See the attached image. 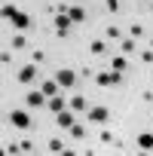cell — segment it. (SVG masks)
<instances>
[{"instance_id":"6da1fadb","label":"cell","mask_w":153,"mask_h":156,"mask_svg":"<svg viewBox=\"0 0 153 156\" xmlns=\"http://www.w3.org/2000/svg\"><path fill=\"white\" fill-rule=\"evenodd\" d=\"M55 80H58V86H61V89H70L76 80H80V73L70 70V67H58V70H55Z\"/></svg>"},{"instance_id":"7a4b0ae2","label":"cell","mask_w":153,"mask_h":156,"mask_svg":"<svg viewBox=\"0 0 153 156\" xmlns=\"http://www.w3.org/2000/svg\"><path fill=\"white\" fill-rule=\"evenodd\" d=\"M95 83L98 86H119L123 83V70H101L95 76Z\"/></svg>"},{"instance_id":"3957f363","label":"cell","mask_w":153,"mask_h":156,"mask_svg":"<svg viewBox=\"0 0 153 156\" xmlns=\"http://www.w3.org/2000/svg\"><path fill=\"white\" fill-rule=\"evenodd\" d=\"M9 122H12L16 129H31V126H34V119H31L28 110H9Z\"/></svg>"},{"instance_id":"277c9868","label":"cell","mask_w":153,"mask_h":156,"mask_svg":"<svg viewBox=\"0 0 153 156\" xmlns=\"http://www.w3.org/2000/svg\"><path fill=\"white\" fill-rule=\"evenodd\" d=\"M16 80H19L22 86H31V83L37 80V64H34V61H31V64H25V67L16 73Z\"/></svg>"},{"instance_id":"5b68a950","label":"cell","mask_w":153,"mask_h":156,"mask_svg":"<svg viewBox=\"0 0 153 156\" xmlns=\"http://www.w3.org/2000/svg\"><path fill=\"white\" fill-rule=\"evenodd\" d=\"M46 101H49V98H46V92H43V89H31V92L25 95V104H28V107H34V110H37V107H43Z\"/></svg>"},{"instance_id":"8992f818","label":"cell","mask_w":153,"mask_h":156,"mask_svg":"<svg viewBox=\"0 0 153 156\" xmlns=\"http://www.w3.org/2000/svg\"><path fill=\"white\" fill-rule=\"evenodd\" d=\"M86 119H89V122H107V119H110V110H107V107H89V110H86Z\"/></svg>"},{"instance_id":"52a82bcc","label":"cell","mask_w":153,"mask_h":156,"mask_svg":"<svg viewBox=\"0 0 153 156\" xmlns=\"http://www.w3.org/2000/svg\"><path fill=\"white\" fill-rule=\"evenodd\" d=\"M67 107H70L73 113H86V110H89V98H86V95H73V98L67 101Z\"/></svg>"},{"instance_id":"ba28073f","label":"cell","mask_w":153,"mask_h":156,"mask_svg":"<svg viewBox=\"0 0 153 156\" xmlns=\"http://www.w3.org/2000/svg\"><path fill=\"white\" fill-rule=\"evenodd\" d=\"M55 116H58V129H70V126L76 122V119H73V110H67V107H64L61 113H55Z\"/></svg>"},{"instance_id":"9c48e42d","label":"cell","mask_w":153,"mask_h":156,"mask_svg":"<svg viewBox=\"0 0 153 156\" xmlns=\"http://www.w3.org/2000/svg\"><path fill=\"white\" fill-rule=\"evenodd\" d=\"M67 16H70L73 25H83V22H86V9H83V6H67Z\"/></svg>"},{"instance_id":"30bf717a","label":"cell","mask_w":153,"mask_h":156,"mask_svg":"<svg viewBox=\"0 0 153 156\" xmlns=\"http://www.w3.org/2000/svg\"><path fill=\"white\" fill-rule=\"evenodd\" d=\"M46 107H49V110H52V113H61V110H64V107H67V101H64V98H61V95H52V98H49V101H46Z\"/></svg>"},{"instance_id":"8fae6325","label":"cell","mask_w":153,"mask_h":156,"mask_svg":"<svg viewBox=\"0 0 153 156\" xmlns=\"http://www.w3.org/2000/svg\"><path fill=\"white\" fill-rule=\"evenodd\" d=\"M73 22H70V16L67 12H55V31H67Z\"/></svg>"},{"instance_id":"7c38bea8","label":"cell","mask_w":153,"mask_h":156,"mask_svg":"<svg viewBox=\"0 0 153 156\" xmlns=\"http://www.w3.org/2000/svg\"><path fill=\"white\" fill-rule=\"evenodd\" d=\"M12 25H16L19 31H28V28H31V16H28V12H19V16L12 19Z\"/></svg>"},{"instance_id":"4fadbf2b","label":"cell","mask_w":153,"mask_h":156,"mask_svg":"<svg viewBox=\"0 0 153 156\" xmlns=\"http://www.w3.org/2000/svg\"><path fill=\"white\" fill-rule=\"evenodd\" d=\"M89 52H92V55H107V43H104V40H92V43H89Z\"/></svg>"},{"instance_id":"5bb4252c","label":"cell","mask_w":153,"mask_h":156,"mask_svg":"<svg viewBox=\"0 0 153 156\" xmlns=\"http://www.w3.org/2000/svg\"><path fill=\"white\" fill-rule=\"evenodd\" d=\"M40 89L46 92V98H52V95H58V89H61V86H58V80H46Z\"/></svg>"},{"instance_id":"9a60e30c","label":"cell","mask_w":153,"mask_h":156,"mask_svg":"<svg viewBox=\"0 0 153 156\" xmlns=\"http://www.w3.org/2000/svg\"><path fill=\"white\" fill-rule=\"evenodd\" d=\"M135 49H138V46H135V37H129V40H119V52H123V55H132Z\"/></svg>"},{"instance_id":"2e32d148","label":"cell","mask_w":153,"mask_h":156,"mask_svg":"<svg viewBox=\"0 0 153 156\" xmlns=\"http://www.w3.org/2000/svg\"><path fill=\"white\" fill-rule=\"evenodd\" d=\"M138 147H141V150H153V135H150V132L138 135Z\"/></svg>"},{"instance_id":"e0dca14e","label":"cell","mask_w":153,"mask_h":156,"mask_svg":"<svg viewBox=\"0 0 153 156\" xmlns=\"http://www.w3.org/2000/svg\"><path fill=\"white\" fill-rule=\"evenodd\" d=\"M67 132H70V135H73L76 141H83V138H86V126H80V122H73V126H70Z\"/></svg>"},{"instance_id":"ac0fdd59","label":"cell","mask_w":153,"mask_h":156,"mask_svg":"<svg viewBox=\"0 0 153 156\" xmlns=\"http://www.w3.org/2000/svg\"><path fill=\"white\" fill-rule=\"evenodd\" d=\"M16 16H19V9H16L12 3H3V19H6V22H12Z\"/></svg>"},{"instance_id":"d6986e66","label":"cell","mask_w":153,"mask_h":156,"mask_svg":"<svg viewBox=\"0 0 153 156\" xmlns=\"http://www.w3.org/2000/svg\"><path fill=\"white\" fill-rule=\"evenodd\" d=\"M46 150H49V153H64V141H58V138H52Z\"/></svg>"},{"instance_id":"ffe728a7","label":"cell","mask_w":153,"mask_h":156,"mask_svg":"<svg viewBox=\"0 0 153 156\" xmlns=\"http://www.w3.org/2000/svg\"><path fill=\"white\" fill-rule=\"evenodd\" d=\"M110 67H113V70H126V58H123V55H113V58H110Z\"/></svg>"},{"instance_id":"44dd1931","label":"cell","mask_w":153,"mask_h":156,"mask_svg":"<svg viewBox=\"0 0 153 156\" xmlns=\"http://www.w3.org/2000/svg\"><path fill=\"white\" fill-rule=\"evenodd\" d=\"M43 58H46V52H43V49H31V61H34V64H40Z\"/></svg>"},{"instance_id":"7402d4cb","label":"cell","mask_w":153,"mask_h":156,"mask_svg":"<svg viewBox=\"0 0 153 156\" xmlns=\"http://www.w3.org/2000/svg\"><path fill=\"white\" fill-rule=\"evenodd\" d=\"M101 144H116V138H113V132H110V129H104V132H101Z\"/></svg>"},{"instance_id":"603a6c76","label":"cell","mask_w":153,"mask_h":156,"mask_svg":"<svg viewBox=\"0 0 153 156\" xmlns=\"http://www.w3.org/2000/svg\"><path fill=\"white\" fill-rule=\"evenodd\" d=\"M19 147H22V153H34V141H31V138L19 141Z\"/></svg>"},{"instance_id":"cb8c5ba5","label":"cell","mask_w":153,"mask_h":156,"mask_svg":"<svg viewBox=\"0 0 153 156\" xmlns=\"http://www.w3.org/2000/svg\"><path fill=\"white\" fill-rule=\"evenodd\" d=\"M107 40H123V37H119V28H116V25H110V28H107Z\"/></svg>"},{"instance_id":"d4e9b609","label":"cell","mask_w":153,"mask_h":156,"mask_svg":"<svg viewBox=\"0 0 153 156\" xmlns=\"http://www.w3.org/2000/svg\"><path fill=\"white\" fill-rule=\"evenodd\" d=\"M0 61L9 67V64H12V52H9V49H3V52H0Z\"/></svg>"},{"instance_id":"484cf974","label":"cell","mask_w":153,"mask_h":156,"mask_svg":"<svg viewBox=\"0 0 153 156\" xmlns=\"http://www.w3.org/2000/svg\"><path fill=\"white\" fill-rule=\"evenodd\" d=\"M141 61H144V64H153V49H144V52H141Z\"/></svg>"},{"instance_id":"4316f807","label":"cell","mask_w":153,"mask_h":156,"mask_svg":"<svg viewBox=\"0 0 153 156\" xmlns=\"http://www.w3.org/2000/svg\"><path fill=\"white\" fill-rule=\"evenodd\" d=\"M3 150H6V156H12V153H22V147H19V144H6Z\"/></svg>"},{"instance_id":"83f0119b","label":"cell","mask_w":153,"mask_h":156,"mask_svg":"<svg viewBox=\"0 0 153 156\" xmlns=\"http://www.w3.org/2000/svg\"><path fill=\"white\" fill-rule=\"evenodd\" d=\"M12 49H25V37H12Z\"/></svg>"},{"instance_id":"f1b7e54d","label":"cell","mask_w":153,"mask_h":156,"mask_svg":"<svg viewBox=\"0 0 153 156\" xmlns=\"http://www.w3.org/2000/svg\"><path fill=\"white\" fill-rule=\"evenodd\" d=\"M104 3H107V9H110V12H116V9H119V0H104Z\"/></svg>"},{"instance_id":"f546056e","label":"cell","mask_w":153,"mask_h":156,"mask_svg":"<svg viewBox=\"0 0 153 156\" xmlns=\"http://www.w3.org/2000/svg\"><path fill=\"white\" fill-rule=\"evenodd\" d=\"M150 49H153V37H150Z\"/></svg>"}]
</instances>
